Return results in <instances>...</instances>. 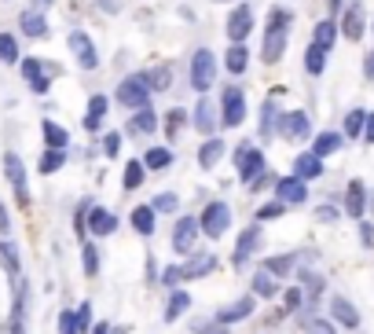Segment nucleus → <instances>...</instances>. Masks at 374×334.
<instances>
[{"label": "nucleus", "instance_id": "10", "mask_svg": "<svg viewBox=\"0 0 374 334\" xmlns=\"http://www.w3.org/2000/svg\"><path fill=\"white\" fill-rule=\"evenodd\" d=\"M194 239H199V220H194V217H180V220H176V228H173V250L176 253H191Z\"/></svg>", "mask_w": 374, "mask_h": 334}, {"label": "nucleus", "instance_id": "31", "mask_svg": "<svg viewBox=\"0 0 374 334\" xmlns=\"http://www.w3.org/2000/svg\"><path fill=\"white\" fill-rule=\"evenodd\" d=\"M103 114H107V95H92V103H88V114H85V129H100Z\"/></svg>", "mask_w": 374, "mask_h": 334}, {"label": "nucleus", "instance_id": "39", "mask_svg": "<svg viewBox=\"0 0 374 334\" xmlns=\"http://www.w3.org/2000/svg\"><path fill=\"white\" fill-rule=\"evenodd\" d=\"M334 37H338V26H334V22H319V26H316V41H312V44L330 48V44H334Z\"/></svg>", "mask_w": 374, "mask_h": 334}, {"label": "nucleus", "instance_id": "44", "mask_svg": "<svg viewBox=\"0 0 374 334\" xmlns=\"http://www.w3.org/2000/svg\"><path fill=\"white\" fill-rule=\"evenodd\" d=\"M184 121H187V114H184V110H169V114H166V133H169V140L176 136V133H180L184 129Z\"/></svg>", "mask_w": 374, "mask_h": 334}, {"label": "nucleus", "instance_id": "59", "mask_svg": "<svg viewBox=\"0 0 374 334\" xmlns=\"http://www.w3.org/2000/svg\"><path fill=\"white\" fill-rule=\"evenodd\" d=\"M363 74H367V77H374V52H370V59H367V67H363Z\"/></svg>", "mask_w": 374, "mask_h": 334}, {"label": "nucleus", "instance_id": "43", "mask_svg": "<svg viewBox=\"0 0 374 334\" xmlns=\"http://www.w3.org/2000/svg\"><path fill=\"white\" fill-rule=\"evenodd\" d=\"M363 121H367L363 110H349V118H345V133H349V136H363Z\"/></svg>", "mask_w": 374, "mask_h": 334}, {"label": "nucleus", "instance_id": "62", "mask_svg": "<svg viewBox=\"0 0 374 334\" xmlns=\"http://www.w3.org/2000/svg\"><path fill=\"white\" fill-rule=\"evenodd\" d=\"M330 8H338V0H330Z\"/></svg>", "mask_w": 374, "mask_h": 334}, {"label": "nucleus", "instance_id": "6", "mask_svg": "<svg viewBox=\"0 0 374 334\" xmlns=\"http://www.w3.org/2000/svg\"><path fill=\"white\" fill-rule=\"evenodd\" d=\"M235 166H239V177L253 184L265 173V154L257 147H250V143H242V147H235Z\"/></svg>", "mask_w": 374, "mask_h": 334}, {"label": "nucleus", "instance_id": "53", "mask_svg": "<svg viewBox=\"0 0 374 334\" xmlns=\"http://www.w3.org/2000/svg\"><path fill=\"white\" fill-rule=\"evenodd\" d=\"M301 298H305L301 290H290V294H286V309H298V305H301Z\"/></svg>", "mask_w": 374, "mask_h": 334}, {"label": "nucleus", "instance_id": "8", "mask_svg": "<svg viewBox=\"0 0 374 334\" xmlns=\"http://www.w3.org/2000/svg\"><path fill=\"white\" fill-rule=\"evenodd\" d=\"M4 173H8V184L15 187V199H19V206L26 210V206H29V191H26V169H22V162H19V154H15V151H8V154H4Z\"/></svg>", "mask_w": 374, "mask_h": 334}, {"label": "nucleus", "instance_id": "33", "mask_svg": "<svg viewBox=\"0 0 374 334\" xmlns=\"http://www.w3.org/2000/svg\"><path fill=\"white\" fill-rule=\"evenodd\" d=\"M143 162V169H166L169 162H173V151H166V147H151L147 154L140 158Z\"/></svg>", "mask_w": 374, "mask_h": 334}, {"label": "nucleus", "instance_id": "26", "mask_svg": "<svg viewBox=\"0 0 374 334\" xmlns=\"http://www.w3.org/2000/svg\"><path fill=\"white\" fill-rule=\"evenodd\" d=\"M224 67L232 70V74H242V70L250 67V52L242 44H232V48H227V55H224Z\"/></svg>", "mask_w": 374, "mask_h": 334}, {"label": "nucleus", "instance_id": "2", "mask_svg": "<svg viewBox=\"0 0 374 334\" xmlns=\"http://www.w3.org/2000/svg\"><path fill=\"white\" fill-rule=\"evenodd\" d=\"M151 100V85H147V74H133V77H125V81L118 85V103L121 107H147Z\"/></svg>", "mask_w": 374, "mask_h": 334}, {"label": "nucleus", "instance_id": "52", "mask_svg": "<svg viewBox=\"0 0 374 334\" xmlns=\"http://www.w3.org/2000/svg\"><path fill=\"white\" fill-rule=\"evenodd\" d=\"M308 334H334V327L323 323V320H316V323H308Z\"/></svg>", "mask_w": 374, "mask_h": 334}, {"label": "nucleus", "instance_id": "29", "mask_svg": "<svg viewBox=\"0 0 374 334\" xmlns=\"http://www.w3.org/2000/svg\"><path fill=\"white\" fill-rule=\"evenodd\" d=\"M187 305H191V294H187V290H173L169 305H166V320H169V323L180 320V316L187 312Z\"/></svg>", "mask_w": 374, "mask_h": 334}, {"label": "nucleus", "instance_id": "56", "mask_svg": "<svg viewBox=\"0 0 374 334\" xmlns=\"http://www.w3.org/2000/svg\"><path fill=\"white\" fill-rule=\"evenodd\" d=\"M180 279H184V276H180V268H176V265H173V268H169V272H166V283L173 286V283H180Z\"/></svg>", "mask_w": 374, "mask_h": 334}, {"label": "nucleus", "instance_id": "32", "mask_svg": "<svg viewBox=\"0 0 374 334\" xmlns=\"http://www.w3.org/2000/svg\"><path fill=\"white\" fill-rule=\"evenodd\" d=\"M147 85H151V92H166L173 85V67H169V62H161L158 70L147 74Z\"/></svg>", "mask_w": 374, "mask_h": 334}, {"label": "nucleus", "instance_id": "18", "mask_svg": "<svg viewBox=\"0 0 374 334\" xmlns=\"http://www.w3.org/2000/svg\"><path fill=\"white\" fill-rule=\"evenodd\" d=\"M363 206H367L363 180H352L349 191H345V210H349V217H363Z\"/></svg>", "mask_w": 374, "mask_h": 334}, {"label": "nucleus", "instance_id": "42", "mask_svg": "<svg viewBox=\"0 0 374 334\" xmlns=\"http://www.w3.org/2000/svg\"><path fill=\"white\" fill-rule=\"evenodd\" d=\"M253 290L261 294V298H272V294H275V279H272V272H257V276H253Z\"/></svg>", "mask_w": 374, "mask_h": 334}, {"label": "nucleus", "instance_id": "13", "mask_svg": "<svg viewBox=\"0 0 374 334\" xmlns=\"http://www.w3.org/2000/svg\"><path fill=\"white\" fill-rule=\"evenodd\" d=\"M330 316H334L338 327H349V330L360 327V312H356L345 298H330Z\"/></svg>", "mask_w": 374, "mask_h": 334}, {"label": "nucleus", "instance_id": "60", "mask_svg": "<svg viewBox=\"0 0 374 334\" xmlns=\"http://www.w3.org/2000/svg\"><path fill=\"white\" fill-rule=\"evenodd\" d=\"M0 232H8V213H4V206H0Z\"/></svg>", "mask_w": 374, "mask_h": 334}, {"label": "nucleus", "instance_id": "7", "mask_svg": "<svg viewBox=\"0 0 374 334\" xmlns=\"http://www.w3.org/2000/svg\"><path fill=\"white\" fill-rule=\"evenodd\" d=\"M250 34H253V8L250 4H239L232 15H227V41L242 44Z\"/></svg>", "mask_w": 374, "mask_h": 334}, {"label": "nucleus", "instance_id": "25", "mask_svg": "<svg viewBox=\"0 0 374 334\" xmlns=\"http://www.w3.org/2000/svg\"><path fill=\"white\" fill-rule=\"evenodd\" d=\"M224 151H227V147H224L220 140L202 143V151H199V166H202V169H213V166L220 162V158H224Z\"/></svg>", "mask_w": 374, "mask_h": 334}, {"label": "nucleus", "instance_id": "9", "mask_svg": "<svg viewBox=\"0 0 374 334\" xmlns=\"http://www.w3.org/2000/svg\"><path fill=\"white\" fill-rule=\"evenodd\" d=\"M70 52L77 55V62H81L85 70L100 67V52H95V44L88 41V34H81V29H74V34H70Z\"/></svg>", "mask_w": 374, "mask_h": 334}, {"label": "nucleus", "instance_id": "12", "mask_svg": "<svg viewBox=\"0 0 374 334\" xmlns=\"http://www.w3.org/2000/svg\"><path fill=\"white\" fill-rule=\"evenodd\" d=\"M363 26H367V15H363V4L360 0H352L345 19H341V34H345L349 41H360L363 37Z\"/></svg>", "mask_w": 374, "mask_h": 334}, {"label": "nucleus", "instance_id": "27", "mask_svg": "<svg viewBox=\"0 0 374 334\" xmlns=\"http://www.w3.org/2000/svg\"><path fill=\"white\" fill-rule=\"evenodd\" d=\"M334 151H341V136H338V133H319L316 143H312V154H316V158H327V154H334Z\"/></svg>", "mask_w": 374, "mask_h": 334}, {"label": "nucleus", "instance_id": "58", "mask_svg": "<svg viewBox=\"0 0 374 334\" xmlns=\"http://www.w3.org/2000/svg\"><path fill=\"white\" fill-rule=\"evenodd\" d=\"M44 8H52V0H34V11H44Z\"/></svg>", "mask_w": 374, "mask_h": 334}, {"label": "nucleus", "instance_id": "3", "mask_svg": "<svg viewBox=\"0 0 374 334\" xmlns=\"http://www.w3.org/2000/svg\"><path fill=\"white\" fill-rule=\"evenodd\" d=\"M213 77H217V55L209 52V48H199L191 59V85L194 92H206L209 85H213Z\"/></svg>", "mask_w": 374, "mask_h": 334}, {"label": "nucleus", "instance_id": "1", "mask_svg": "<svg viewBox=\"0 0 374 334\" xmlns=\"http://www.w3.org/2000/svg\"><path fill=\"white\" fill-rule=\"evenodd\" d=\"M286 34H290V11L275 8L268 15V29H265V62H279L283 59V48H286Z\"/></svg>", "mask_w": 374, "mask_h": 334}, {"label": "nucleus", "instance_id": "45", "mask_svg": "<svg viewBox=\"0 0 374 334\" xmlns=\"http://www.w3.org/2000/svg\"><path fill=\"white\" fill-rule=\"evenodd\" d=\"M261 118H265V121H261V136H272V133H275V118H279V114H275V103H272V100L261 107Z\"/></svg>", "mask_w": 374, "mask_h": 334}, {"label": "nucleus", "instance_id": "15", "mask_svg": "<svg viewBox=\"0 0 374 334\" xmlns=\"http://www.w3.org/2000/svg\"><path fill=\"white\" fill-rule=\"evenodd\" d=\"M194 129L199 133H213L217 129V107L209 103L206 95L199 100V107H194Z\"/></svg>", "mask_w": 374, "mask_h": 334}, {"label": "nucleus", "instance_id": "51", "mask_svg": "<svg viewBox=\"0 0 374 334\" xmlns=\"http://www.w3.org/2000/svg\"><path fill=\"white\" fill-rule=\"evenodd\" d=\"M194 334H227L224 323H194Z\"/></svg>", "mask_w": 374, "mask_h": 334}, {"label": "nucleus", "instance_id": "28", "mask_svg": "<svg viewBox=\"0 0 374 334\" xmlns=\"http://www.w3.org/2000/svg\"><path fill=\"white\" fill-rule=\"evenodd\" d=\"M133 228L140 235H154V210L151 206H136L133 210Z\"/></svg>", "mask_w": 374, "mask_h": 334}, {"label": "nucleus", "instance_id": "57", "mask_svg": "<svg viewBox=\"0 0 374 334\" xmlns=\"http://www.w3.org/2000/svg\"><path fill=\"white\" fill-rule=\"evenodd\" d=\"M100 8L103 11H118V0H100Z\"/></svg>", "mask_w": 374, "mask_h": 334}, {"label": "nucleus", "instance_id": "14", "mask_svg": "<svg viewBox=\"0 0 374 334\" xmlns=\"http://www.w3.org/2000/svg\"><path fill=\"white\" fill-rule=\"evenodd\" d=\"M294 177H298V180H316V177H323V158H316L312 151L298 154V162H294Z\"/></svg>", "mask_w": 374, "mask_h": 334}, {"label": "nucleus", "instance_id": "21", "mask_svg": "<svg viewBox=\"0 0 374 334\" xmlns=\"http://www.w3.org/2000/svg\"><path fill=\"white\" fill-rule=\"evenodd\" d=\"M217 268V258L213 253H202V258H191L184 268H180V276L184 279H199V276H206V272H213Z\"/></svg>", "mask_w": 374, "mask_h": 334}, {"label": "nucleus", "instance_id": "41", "mask_svg": "<svg viewBox=\"0 0 374 334\" xmlns=\"http://www.w3.org/2000/svg\"><path fill=\"white\" fill-rule=\"evenodd\" d=\"M176 206H180V199H176V195H169V191H161V195L151 202V210H154V213H173Z\"/></svg>", "mask_w": 374, "mask_h": 334}, {"label": "nucleus", "instance_id": "46", "mask_svg": "<svg viewBox=\"0 0 374 334\" xmlns=\"http://www.w3.org/2000/svg\"><path fill=\"white\" fill-rule=\"evenodd\" d=\"M0 258H4V265H8L11 276L19 272V253H15V243H8V239H4V243H0Z\"/></svg>", "mask_w": 374, "mask_h": 334}, {"label": "nucleus", "instance_id": "22", "mask_svg": "<svg viewBox=\"0 0 374 334\" xmlns=\"http://www.w3.org/2000/svg\"><path fill=\"white\" fill-rule=\"evenodd\" d=\"M19 26H22L26 37H48V22H44L41 11H22L19 15Z\"/></svg>", "mask_w": 374, "mask_h": 334}, {"label": "nucleus", "instance_id": "17", "mask_svg": "<svg viewBox=\"0 0 374 334\" xmlns=\"http://www.w3.org/2000/svg\"><path fill=\"white\" fill-rule=\"evenodd\" d=\"M22 74H26V81L34 85V92H37V95H44V92H48V77H44V59H26V62H22Z\"/></svg>", "mask_w": 374, "mask_h": 334}, {"label": "nucleus", "instance_id": "36", "mask_svg": "<svg viewBox=\"0 0 374 334\" xmlns=\"http://www.w3.org/2000/svg\"><path fill=\"white\" fill-rule=\"evenodd\" d=\"M0 62H19V41L11 34H0Z\"/></svg>", "mask_w": 374, "mask_h": 334}, {"label": "nucleus", "instance_id": "55", "mask_svg": "<svg viewBox=\"0 0 374 334\" xmlns=\"http://www.w3.org/2000/svg\"><path fill=\"white\" fill-rule=\"evenodd\" d=\"M363 136L374 143V114H367V121H363Z\"/></svg>", "mask_w": 374, "mask_h": 334}, {"label": "nucleus", "instance_id": "19", "mask_svg": "<svg viewBox=\"0 0 374 334\" xmlns=\"http://www.w3.org/2000/svg\"><path fill=\"white\" fill-rule=\"evenodd\" d=\"M279 202H305L308 199V187H305V180H298V177H286V180H279Z\"/></svg>", "mask_w": 374, "mask_h": 334}, {"label": "nucleus", "instance_id": "37", "mask_svg": "<svg viewBox=\"0 0 374 334\" xmlns=\"http://www.w3.org/2000/svg\"><path fill=\"white\" fill-rule=\"evenodd\" d=\"M290 268H294V253H283V258H272V261L265 265V272H272V276H290Z\"/></svg>", "mask_w": 374, "mask_h": 334}, {"label": "nucleus", "instance_id": "16", "mask_svg": "<svg viewBox=\"0 0 374 334\" xmlns=\"http://www.w3.org/2000/svg\"><path fill=\"white\" fill-rule=\"evenodd\" d=\"M253 312V298H242V301H235V305H224L220 312H217V323H235V320H246V316Z\"/></svg>", "mask_w": 374, "mask_h": 334}, {"label": "nucleus", "instance_id": "35", "mask_svg": "<svg viewBox=\"0 0 374 334\" xmlns=\"http://www.w3.org/2000/svg\"><path fill=\"white\" fill-rule=\"evenodd\" d=\"M143 173H147V169H143V162H140V158H133V162L125 166V187L136 191V187L143 184Z\"/></svg>", "mask_w": 374, "mask_h": 334}, {"label": "nucleus", "instance_id": "48", "mask_svg": "<svg viewBox=\"0 0 374 334\" xmlns=\"http://www.w3.org/2000/svg\"><path fill=\"white\" fill-rule=\"evenodd\" d=\"M272 217H283V202H268L257 210V220H272Z\"/></svg>", "mask_w": 374, "mask_h": 334}, {"label": "nucleus", "instance_id": "49", "mask_svg": "<svg viewBox=\"0 0 374 334\" xmlns=\"http://www.w3.org/2000/svg\"><path fill=\"white\" fill-rule=\"evenodd\" d=\"M118 151H121V136H118V133H107V136H103V154L114 158Z\"/></svg>", "mask_w": 374, "mask_h": 334}, {"label": "nucleus", "instance_id": "20", "mask_svg": "<svg viewBox=\"0 0 374 334\" xmlns=\"http://www.w3.org/2000/svg\"><path fill=\"white\" fill-rule=\"evenodd\" d=\"M88 228H92V235H110V232H118V217H114L110 210H92Z\"/></svg>", "mask_w": 374, "mask_h": 334}, {"label": "nucleus", "instance_id": "11", "mask_svg": "<svg viewBox=\"0 0 374 334\" xmlns=\"http://www.w3.org/2000/svg\"><path fill=\"white\" fill-rule=\"evenodd\" d=\"M275 129H279L286 140H305L312 125H308V114H305V110H290V114L279 118V125H275Z\"/></svg>", "mask_w": 374, "mask_h": 334}, {"label": "nucleus", "instance_id": "24", "mask_svg": "<svg viewBox=\"0 0 374 334\" xmlns=\"http://www.w3.org/2000/svg\"><path fill=\"white\" fill-rule=\"evenodd\" d=\"M257 243H261V228H250V232H242L239 246H235V265H242V261H246L250 253L257 250Z\"/></svg>", "mask_w": 374, "mask_h": 334}, {"label": "nucleus", "instance_id": "5", "mask_svg": "<svg viewBox=\"0 0 374 334\" xmlns=\"http://www.w3.org/2000/svg\"><path fill=\"white\" fill-rule=\"evenodd\" d=\"M220 107H224L220 125H227V129H235V125L246 121V95H242V88H232V85H227V88H224Z\"/></svg>", "mask_w": 374, "mask_h": 334}, {"label": "nucleus", "instance_id": "54", "mask_svg": "<svg viewBox=\"0 0 374 334\" xmlns=\"http://www.w3.org/2000/svg\"><path fill=\"white\" fill-rule=\"evenodd\" d=\"M360 235H363V246H374V228H370V225H363Z\"/></svg>", "mask_w": 374, "mask_h": 334}, {"label": "nucleus", "instance_id": "34", "mask_svg": "<svg viewBox=\"0 0 374 334\" xmlns=\"http://www.w3.org/2000/svg\"><path fill=\"white\" fill-rule=\"evenodd\" d=\"M323 67H327V48L312 44V48L305 52V70H308V74H323Z\"/></svg>", "mask_w": 374, "mask_h": 334}, {"label": "nucleus", "instance_id": "23", "mask_svg": "<svg viewBox=\"0 0 374 334\" xmlns=\"http://www.w3.org/2000/svg\"><path fill=\"white\" fill-rule=\"evenodd\" d=\"M154 129H158V118H154V110H151V107H140L136 114H133V121H128V133H136V136L154 133Z\"/></svg>", "mask_w": 374, "mask_h": 334}, {"label": "nucleus", "instance_id": "30", "mask_svg": "<svg viewBox=\"0 0 374 334\" xmlns=\"http://www.w3.org/2000/svg\"><path fill=\"white\" fill-rule=\"evenodd\" d=\"M41 133H44V143H48V147H55V151H62V147L70 143L67 129H59L55 121H44V125H41Z\"/></svg>", "mask_w": 374, "mask_h": 334}, {"label": "nucleus", "instance_id": "40", "mask_svg": "<svg viewBox=\"0 0 374 334\" xmlns=\"http://www.w3.org/2000/svg\"><path fill=\"white\" fill-rule=\"evenodd\" d=\"M81 265H85V276L100 272V253H95V246H81Z\"/></svg>", "mask_w": 374, "mask_h": 334}, {"label": "nucleus", "instance_id": "50", "mask_svg": "<svg viewBox=\"0 0 374 334\" xmlns=\"http://www.w3.org/2000/svg\"><path fill=\"white\" fill-rule=\"evenodd\" d=\"M59 334H77V320H74V312H62V316H59Z\"/></svg>", "mask_w": 374, "mask_h": 334}, {"label": "nucleus", "instance_id": "63", "mask_svg": "<svg viewBox=\"0 0 374 334\" xmlns=\"http://www.w3.org/2000/svg\"><path fill=\"white\" fill-rule=\"evenodd\" d=\"M110 334H125V330H110Z\"/></svg>", "mask_w": 374, "mask_h": 334}, {"label": "nucleus", "instance_id": "4", "mask_svg": "<svg viewBox=\"0 0 374 334\" xmlns=\"http://www.w3.org/2000/svg\"><path fill=\"white\" fill-rule=\"evenodd\" d=\"M227 225H232V210H227L224 202H209L206 210H202V220H199V228L209 235V239H220L227 232Z\"/></svg>", "mask_w": 374, "mask_h": 334}, {"label": "nucleus", "instance_id": "47", "mask_svg": "<svg viewBox=\"0 0 374 334\" xmlns=\"http://www.w3.org/2000/svg\"><path fill=\"white\" fill-rule=\"evenodd\" d=\"M74 320H77V334H85V330H92V305L85 301L77 312H74Z\"/></svg>", "mask_w": 374, "mask_h": 334}, {"label": "nucleus", "instance_id": "38", "mask_svg": "<svg viewBox=\"0 0 374 334\" xmlns=\"http://www.w3.org/2000/svg\"><path fill=\"white\" fill-rule=\"evenodd\" d=\"M62 162H67V154L55 151V147H48L44 158H41V173H55V169H62Z\"/></svg>", "mask_w": 374, "mask_h": 334}, {"label": "nucleus", "instance_id": "61", "mask_svg": "<svg viewBox=\"0 0 374 334\" xmlns=\"http://www.w3.org/2000/svg\"><path fill=\"white\" fill-rule=\"evenodd\" d=\"M92 334H110V327H107V323H95V327H92Z\"/></svg>", "mask_w": 374, "mask_h": 334}]
</instances>
